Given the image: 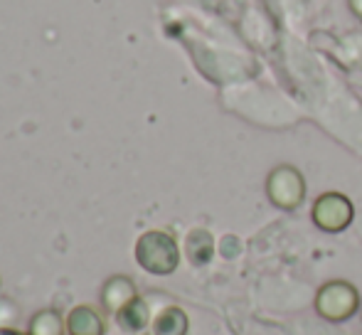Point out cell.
I'll return each instance as SVG.
<instances>
[{"label":"cell","instance_id":"cell-1","mask_svg":"<svg viewBox=\"0 0 362 335\" xmlns=\"http://www.w3.org/2000/svg\"><path fill=\"white\" fill-rule=\"evenodd\" d=\"M136 261L141 264V269H146L148 274L156 276H168L177 269L180 264V249L177 242L173 240L168 232L151 230L146 235L139 237L136 242Z\"/></svg>","mask_w":362,"mask_h":335},{"label":"cell","instance_id":"cell-2","mask_svg":"<svg viewBox=\"0 0 362 335\" xmlns=\"http://www.w3.org/2000/svg\"><path fill=\"white\" fill-rule=\"evenodd\" d=\"M360 306V296L355 286L345 281H330L315 296V311L328 321H348Z\"/></svg>","mask_w":362,"mask_h":335},{"label":"cell","instance_id":"cell-3","mask_svg":"<svg viewBox=\"0 0 362 335\" xmlns=\"http://www.w3.org/2000/svg\"><path fill=\"white\" fill-rule=\"evenodd\" d=\"M313 220L320 230L340 232L353 220V205L348 197L338 195V192H328V195L318 197V202L313 205Z\"/></svg>","mask_w":362,"mask_h":335},{"label":"cell","instance_id":"cell-4","mask_svg":"<svg viewBox=\"0 0 362 335\" xmlns=\"http://www.w3.org/2000/svg\"><path fill=\"white\" fill-rule=\"evenodd\" d=\"M269 197L274 200V205L286 207V210H293L300 200H303V177H300L298 170L284 165L276 168L269 177Z\"/></svg>","mask_w":362,"mask_h":335},{"label":"cell","instance_id":"cell-5","mask_svg":"<svg viewBox=\"0 0 362 335\" xmlns=\"http://www.w3.org/2000/svg\"><path fill=\"white\" fill-rule=\"evenodd\" d=\"M134 298H139V291H136V283L129 276L116 274V276L106 278L104 286H101V306L114 316L124 306H129Z\"/></svg>","mask_w":362,"mask_h":335},{"label":"cell","instance_id":"cell-6","mask_svg":"<svg viewBox=\"0 0 362 335\" xmlns=\"http://www.w3.org/2000/svg\"><path fill=\"white\" fill-rule=\"evenodd\" d=\"M67 333L69 335H104L106 333L104 318L91 306H74L67 316Z\"/></svg>","mask_w":362,"mask_h":335},{"label":"cell","instance_id":"cell-7","mask_svg":"<svg viewBox=\"0 0 362 335\" xmlns=\"http://www.w3.org/2000/svg\"><path fill=\"white\" fill-rule=\"evenodd\" d=\"M116 323L129 333H141L151 323V311L144 298H134L129 306H124L116 313Z\"/></svg>","mask_w":362,"mask_h":335},{"label":"cell","instance_id":"cell-8","mask_svg":"<svg viewBox=\"0 0 362 335\" xmlns=\"http://www.w3.org/2000/svg\"><path fill=\"white\" fill-rule=\"evenodd\" d=\"M187 316L182 308L177 306H168L153 321V333L156 335H187Z\"/></svg>","mask_w":362,"mask_h":335},{"label":"cell","instance_id":"cell-9","mask_svg":"<svg viewBox=\"0 0 362 335\" xmlns=\"http://www.w3.org/2000/svg\"><path fill=\"white\" fill-rule=\"evenodd\" d=\"M64 331H67V321H62V316L52 308H45L30 318V335H64Z\"/></svg>","mask_w":362,"mask_h":335},{"label":"cell","instance_id":"cell-10","mask_svg":"<svg viewBox=\"0 0 362 335\" xmlns=\"http://www.w3.org/2000/svg\"><path fill=\"white\" fill-rule=\"evenodd\" d=\"M187 257H190L192 264H205L210 261L212 257V240L207 232L197 230L187 237Z\"/></svg>","mask_w":362,"mask_h":335},{"label":"cell","instance_id":"cell-11","mask_svg":"<svg viewBox=\"0 0 362 335\" xmlns=\"http://www.w3.org/2000/svg\"><path fill=\"white\" fill-rule=\"evenodd\" d=\"M0 335H30V333H20V331H13V328H3Z\"/></svg>","mask_w":362,"mask_h":335}]
</instances>
